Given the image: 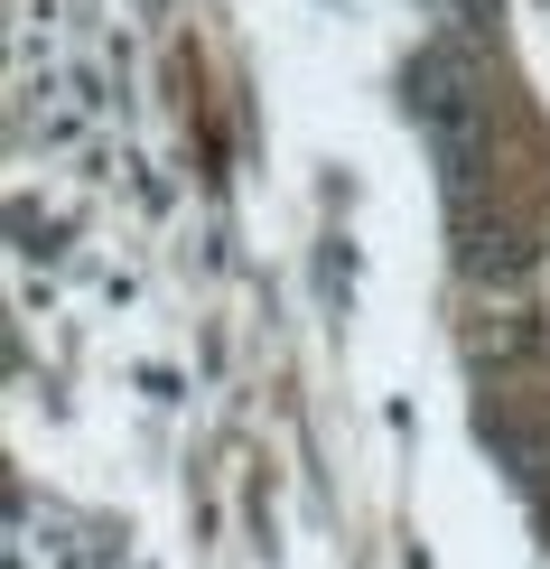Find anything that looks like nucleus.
Instances as JSON below:
<instances>
[{
  "label": "nucleus",
  "mask_w": 550,
  "mask_h": 569,
  "mask_svg": "<svg viewBox=\"0 0 550 569\" xmlns=\"http://www.w3.org/2000/svg\"><path fill=\"white\" fill-rule=\"evenodd\" d=\"M411 112H420V131L439 140L448 187H458V197H476V178H486V150H476V122H486V103H476L467 66L448 57V47H429V57L411 66Z\"/></svg>",
  "instance_id": "nucleus-1"
}]
</instances>
